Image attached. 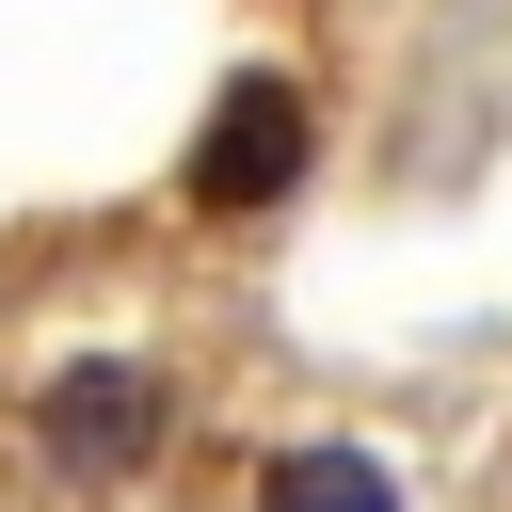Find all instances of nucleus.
Segmentation results:
<instances>
[{
    "label": "nucleus",
    "instance_id": "nucleus-3",
    "mask_svg": "<svg viewBox=\"0 0 512 512\" xmlns=\"http://www.w3.org/2000/svg\"><path fill=\"white\" fill-rule=\"evenodd\" d=\"M256 512H400V480L368 448H272L256 464Z\"/></svg>",
    "mask_w": 512,
    "mask_h": 512
},
{
    "label": "nucleus",
    "instance_id": "nucleus-1",
    "mask_svg": "<svg viewBox=\"0 0 512 512\" xmlns=\"http://www.w3.org/2000/svg\"><path fill=\"white\" fill-rule=\"evenodd\" d=\"M304 160H320L304 80H288V64H240V80L208 96L192 160H176V208H192V224H272V208L304 192Z\"/></svg>",
    "mask_w": 512,
    "mask_h": 512
},
{
    "label": "nucleus",
    "instance_id": "nucleus-2",
    "mask_svg": "<svg viewBox=\"0 0 512 512\" xmlns=\"http://www.w3.org/2000/svg\"><path fill=\"white\" fill-rule=\"evenodd\" d=\"M160 432H176V384H160V368H128V352L48 368V400H32V464H48V480H80V496L144 480V464H160Z\"/></svg>",
    "mask_w": 512,
    "mask_h": 512
}]
</instances>
